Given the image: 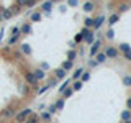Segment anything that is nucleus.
Returning <instances> with one entry per match:
<instances>
[{"label": "nucleus", "instance_id": "473e14b6", "mask_svg": "<svg viewBox=\"0 0 131 123\" xmlns=\"http://www.w3.org/2000/svg\"><path fill=\"white\" fill-rule=\"evenodd\" d=\"M74 43H75V44H79V43H84V35H82L80 31L75 35V38H74Z\"/></svg>", "mask_w": 131, "mask_h": 123}, {"label": "nucleus", "instance_id": "9d476101", "mask_svg": "<svg viewBox=\"0 0 131 123\" xmlns=\"http://www.w3.org/2000/svg\"><path fill=\"white\" fill-rule=\"evenodd\" d=\"M31 31H33L31 22H26V23H23L21 26H20V33H21V35H30Z\"/></svg>", "mask_w": 131, "mask_h": 123}, {"label": "nucleus", "instance_id": "49530a36", "mask_svg": "<svg viewBox=\"0 0 131 123\" xmlns=\"http://www.w3.org/2000/svg\"><path fill=\"white\" fill-rule=\"evenodd\" d=\"M3 22V16H2V12H0V23Z\"/></svg>", "mask_w": 131, "mask_h": 123}, {"label": "nucleus", "instance_id": "bb28decb", "mask_svg": "<svg viewBox=\"0 0 131 123\" xmlns=\"http://www.w3.org/2000/svg\"><path fill=\"white\" fill-rule=\"evenodd\" d=\"M118 51L120 53H126V51H131V46L128 43H120L118 44Z\"/></svg>", "mask_w": 131, "mask_h": 123}, {"label": "nucleus", "instance_id": "f704fd0d", "mask_svg": "<svg viewBox=\"0 0 131 123\" xmlns=\"http://www.w3.org/2000/svg\"><path fill=\"white\" fill-rule=\"evenodd\" d=\"M106 39H113L115 38V31H113V28H110V30H106Z\"/></svg>", "mask_w": 131, "mask_h": 123}, {"label": "nucleus", "instance_id": "f257e3e1", "mask_svg": "<svg viewBox=\"0 0 131 123\" xmlns=\"http://www.w3.org/2000/svg\"><path fill=\"white\" fill-rule=\"evenodd\" d=\"M33 115V108L31 107H25L23 110H20V112H16V115H15V121L16 123H25Z\"/></svg>", "mask_w": 131, "mask_h": 123}, {"label": "nucleus", "instance_id": "72a5a7b5", "mask_svg": "<svg viewBox=\"0 0 131 123\" xmlns=\"http://www.w3.org/2000/svg\"><path fill=\"white\" fill-rule=\"evenodd\" d=\"M36 3H38V0H26L25 2V8H33Z\"/></svg>", "mask_w": 131, "mask_h": 123}, {"label": "nucleus", "instance_id": "f03ea898", "mask_svg": "<svg viewBox=\"0 0 131 123\" xmlns=\"http://www.w3.org/2000/svg\"><path fill=\"white\" fill-rule=\"evenodd\" d=\"M23 74V79H25V82H26L28 85H31V87H38V79L35 77V74H33V71H28V69H25V71L21 72Z\"/></svg>", "mask_w": 131, "mask_h": 123}, {"label": "nucleus", "instance_id": "8fccbe9b", "mask_svg": "<svg viewBox=\"0 0 131 123\" xmlns=\"http://www.w3.org/2000/svg\"><path fill=\"white\" fill-rule=\"evenodd\" d=\"M0 117H2V115H0Z\"/></svg>", "mask_w": 131, "mask_h": 123}, {"label": "nucleus", "instance_id": "5701e85b", "mask_svg": "<svg viewBox=\"0 0 131 123\" xmlns=\"http://www.w3.org/2000/svg\"><path fill=\"white\" fill-rule=\"evenodd\" d=\"M118 20H120V15H118V13H113V15H110L108 18H106V22H108V25H112V26H113Z\"/></svg>", "mask_w": 131, "mask_h": 123}, {"label": "nucleus", "instance_id": "393cba45", "mask_svg": "<svg viewBox=\"0 0 131 123\" xmlns=\"http://www.w3.org/2000/svg\"><path fill=\"white\" fill-rule=\"evenodd\" d=\"M121 82L126 87H131V74H125V76L121 77Z\"/></svg>", "mask_w": 131, "mask_h": 123}, {"label": "nucleus", "instance_id": "c03bdc74", "mask_svg": "<svg viewBox=\"0 0 131 123\" xmlns=\"http://www.w3.org/2000/svg\"><path fill=\"white\" fill-rule=\"evenodd\" d=\"M48 89H51V87H49V85L46 84V85H44V87H41V89L38 90V92H39V94H43V92H46V90H48Z\"/></svg>", "mask_w": 131, "mask_h": 123}, {"label": "nucleus", "instance_id": "f8f14e48", "mask_svg": "<svg viewBox=\"0 0 131 123\" xmlns=\"http://www.w3.org/2000/svg\"><path fill=\"white\" fill-rule=\"evenodd\" d=\"M33 74H35V77L38 80H43L44 77H46V71H43L41 67H36V69H33Z\"/></svg>", "mask_w": 131, "mask_h": 123}, {"label": "nucleus", "instance_id": "7c9ffc66", "mask_svg": "<svg viewBox=\"0 0 131 123\" xmlns=\"http://www.w3.org/2000/svg\"><path fill=\"white\" fill-rule=\"evenodd\" d=\"M72 94H74L72 87H67V89H66L62 94H61V97H62V98H69V97H72Z\"/></svg>", "mask_w": 131, "mask_h": 123}, {"label": "nucleus", "instance_id": "cd10ccee", "mask_svg": "<svg viewBox=\"0 0 131 123\" xmlns=\"http://www.w3.org/2000/svg\"><path fill=\"white\" fill-rule=\"evenodd\" d=\"M30 22H31V23L41 22V12H35V13H31V16H30Z\"/></svg>", "mask_w": 131, "mask_h": 123}, {"label": "nucleus", "instance_id": "6e6552de", "mask_svg": "<svg viewBox=\"0 0 131 123\" xmlns=\"http://www.w3.org/2000/svg\"><path fill=\"white\" fill-rule=\"evenodd\" d=\"M20 53L25 54V56H31L33 54V49H31V46L28 43H20Z\"/></svg>", "mask_w": 131, "mask_h": 123}, {"label": "nucleus", "instance_id": "4be33fe9", "mask_svg": "<svg viewBox=\"0 0 131 123\" xmlns=\"http://www.w3.org/2000/svg\"><path fill=\"white\" fill-rule=\"evenodd\" d=\"M61 67H62L64 71H72V69H74V63H72V61H67V59H66L64 63L61 64Z\"/></svg>", "mask_w": 131, "mask_h": 123}, {"label": "nucleus", "instance_id": "c85d7f7f", "mask_svg": "<svg viewBox=\"0 0 131 123\" xmlns=\"http://www.w3.org/2000/svg\"><path fill=\"white\" fill-rule=\"evenodd\" d=\"M82 87H84V82H82V80H74V84H72V90H74V92H79Z\"/></svg>", "mask_w": 131, "mask_h": 123}, {"label": "nucleus", "instance_id": "58836bf2", "mask_svg": "<svg viewBox=\"0 0 131 123\" xmlns=\"http://www.w3.org/2000/svg\"><path fill=\"white\" fill-rule=\"evenodd\" d=\"M10 35H21V33H20V26H13L12 31H10Z\"/></svg>", "mask_w": 131, "mask_h": 123}, {"label": "nucleus", "instance_id": "c9c22d12", "mask_svg": "<svg viewBox=\"0 0 131 123\" xmlns=\"http://www.w3.org/2000/svg\"><path fill=\"white\" fill-rule=\"evenodd\" d=\"M89 79H90V72H89V71H84V74H82V77H80V80L85 82V80H89Z\"/></svg>", "mask_w": 131, "mask_h": 123}, {"label": "nucleus", "instance_id": "1a4fd4ad", "mask_svg": "<svg viewBox=\"0 0 131 123\" xmlns=\"http://www.w3.org/2000/svg\"><path fill=\"white\" fill-rule=\"evenodd\" d=\"M54 77L57 80H64L66 77H67V71H64L62 67H57L56 71H54Z\"/></svg>", "mask_w": 131, "mask_h": 123}, {"label": "nucleus", "instance_id": "39448f33", "mask_svg": "<svg viewBox=\"0 0 131 123\" xmlns=\"http://www.w3.org/2000/svg\"><path fill=\"white\" fill-rule=\"evenodd\" d=\"M100 48H102V38L100 39H95L92 43V46H90V53H89L90 57H95V54L100 51Z\"/></svg>", "mask_w": 131, "mask_h": 123}, {"label": "nucleus", "instance_id": "4468645a", "mask_svg": "<svg viewBox=\"0 0 131 123\" xmlns=\"http://www.w3.org/2000/svg\"><path fill=\"white\" fill-rule=\"evenodd\" d=\"M84 71H85L84 67L74 69V72H72V80H80V77H82V74H84Z\"/></svg>", "mask_w": 131, "mask_h": 123}, {"label": "nucleus", "instance_id": "0eeeda50", "mask_svg": "<svg viewBox=\"0 0 131 123\" xmlns=\"http://www.w3.org/2000/svg\"><path fill=\"white\" fill-rule=\"evenodd\" d=\"M2 115L3 118H15V115H16V110L13 108V107H5V108L2 110Z\"/></svg>", "mask_w": 131, "mask_h": 123}, {"label": "nucleus", "instance_id": "37998d69", "mask_svg": "<svg viewBox=\"0 0 131 123\" xmlns=\"http://www.w3.org/2000/svg\"><path fill=\"white\" fill-rule=\"evenodd\" d=\"M39 67L43 69V71H48V69H49V64H48V63H41V66H39Z\"/></svg>", "mask_w": 131, "mask_h": 123}, {"label": "nucleus", "instance_id": "6ab92c4d", "mask_svg": "<svg viewBox=\"0 0 131 123\" xmlns=\"http://www.w3.org/2000/svg\"><path fill=\"white\" fill-rule=\"evenodd\" d=\"M20 36H21V35H12L10 38H8L7 44H8V46H13V44H16V43L20 41Z\"/></svg>", "mask_w": 131, "mask_h": 123}, {"label": "nucleus", "instance_id": "ea45409f", "mask_svg": "<svg viewBox=\"0 0 131 123\" xmlns=\"http://www.w3.org/2000/svg\"><path fill=\"white\" fill-rule=\"evenodd\" d=\"M123 57H125L128 63H131V51H126V53H123Z\"/></svg>", "mask_w": 131, "mask_h": 123}, {"label": "nucleus", "instance_id": "2eb2a0df", "mask_svg": "<svg viewBox=\"0 0 131 123\" xmlns=\"http://www.w3.org/2000/svg\"><path fill=\"white\" fill-rule=\"evenodd\" d=\"M0 12H2L3 20H10V18H13V12H12V8H0Z\"/></svg>", "mask_w": 131, "mask_h": 123}, {"label": "nucleus", "instance_id": "412c9836", "mask_svg": "<svg viewBox=\"0 0 131 123\" xmlns=\"http://www.w3.org/2000/svg\"><path fill=\"white\" fill-rule=\"evenodd\" d=\"M54 105H56L57 112H59V110H62V108H64V105H66V98H62V97H59V98H57V100L54 102Z\"/></svg>", "mask_w": 131, "mask_h": 123}, {"label": "nucleus", "instance_id": "b1692460", "mask_svg": "<svg viewBox=\"0 0 131 123\" xmlns=\"http://www.w3.org/2000/svg\"><path fill=\"white\" fill-rule=\"evenodd\" d=\"M84 26L93 30V16H87V18H84Z\"/></svg>", "mask_w": 131, "mask_h": 123}, {"label": "nucleus", "instance_id": "09e8293b", "mask_svg": "<svg viewBox=\"0 0 131 123\" xmlns=\"http://www.w3.org/2000/svg\"><path fill=\"white\" fill-rule=\"evenodd\" d=\"M123 123H131V121H123Z\"/></svg>", "mask_w": 131, "mask_h": 123}, {"label": "nucleus", "instance_id": "4c0bfd02", "mask_svg": "<svg viewBox=\"0 0 131 123\" xmlns=\"http://www.w3.org/2000/svg\"><path fill=\"white\" fill-rule=\"evenodd\" d=\"M67 5H69V7H74V8H75L77 5H79V0H67Z\"/></svg>", "mask_w": 131, "mask_h": 123}, {"label": "nucleus", "instance_id": "aec40b11", "mask_svg": "<svg viewBox=\"0 0 131 123\" xmlns=\"http://www.w3.org/2000/svg\"><path fill=\"white\" fill-rule=\"evenodd\" d=\"M128 10H129V3L123 2V3H120V7H118V12H116V13L121 15V13H125V12H128Z\"/></svg>", "mask_w": 131, "mask_h": 123}, {"label": "nucleus", "instance_id": "9b49d317", "mask_svg": "<svg viewBox=\"0 0 131 123\" xmlns=\"http://www.w3.org/2000/svg\"><path fill=\"white\" fill-rule=\"evenodd\" d=\"M82 10H84L85 13H92V12L95 10V3L87 0V2H84V5H82Z\"/></svg>", "mask_w": 131, "mask_h": 123}, {"label": "nucleus", "instance_id": "79ce46f5", "mask_svg": "<svg viewBox=\"0 0 131 123\" xmlns=\"http://www.w3.org/2000/svg\"><path fill=\"white\" fill-rule=\"evenodd\" d=\"M97 64H98V63H97L95 59H89V67H95Z\"/></svg>", "mask_w": 131, "mask_h": 123}, {"label": "nucleus", "instance_id": "7ed1b4c3", "mask_svg": "<svg viewBox=\"0 0 131 123\" xmlns=\"http://www.w3.org/2000/svg\"><path fill=\"white\" fill-rule=\"evenodd\" d=\"M80 33L84 35V43L85 44H92L93 41H95V31L93 30H90V28H82L80 30Z\"/></svg>", "mask_w": 131, "mask_h": 123}, {"label": "nucleus", "instance_id": "de8ad7c7", "mask_svg": "<svg viewBox=\"0 0 131 123\" xmlns=\"http://www.w3.org/2000/svg\"><path fill=\"white\" fill-rule=\"evenodd\" d=\"M51 2H52V3H54V2H59V0H51Z\"/></svg>", "mask_w": 131, "mask_h": 123}, {"label": "nucleus", "instance_id": "2f4dec72", "mask_svg": "<svg viewBox=\"0 0 131 123\" xmlns=\"http://www.w3.org/2000/svg\"><path fill=\"white\" fill-rule=\"evenodd\" d=\"M25 123H39V117H38V115H35V113H33V115H31V117L28 118V120L25 121Z\"/></svg>", "mask_w": 131, "mask_h": 123}, {"label": "nucleus", "instance_id": "ddd939ff", "mask_svg": "<svg viewBox=\"0 0 131 123\" xmlns=\"http://www.w3.org/2000/svg\"><path fill=\"white\" fill-rule=\"evenodd\" d=\"M95 61L98 64H103V63H106V61H108V57H106V54L103 51H98L97 54H95Z\"/></svg>", "mask_w": 131, "mask_h": 123}, {"label": "nucleus", "instance_id": "f3484780", "mask_svg": "<svg viewBox=\"0 0 131 123\" xmlns=\"http://www.w3.org/2000/svg\"><path fill=\"white\" fill-rule=\"evenodd\" d=\"M41 10L46 12V13H49V12L52 10V2H51V0H46V2H43V5H41Z\"/></svg>", "mask_w": 131, "mask_h": 123}, {"label": "nucleus", "instance_id": "20e7f679", "mask_svg": "<svg viewBox=\"0 0 131 123\" xmlns=\"http://www.w3.org/2000/svg\"><path fill=\"white\" fill-rule=\"evenodd\" d=\"M103 53L106 54V57H108V59H118V57H120V54H121V53L118 51V48H115V46H106V48L103 49Z\"/></svg>", "mask_w": 131, "mask_h": 123}, {"label": "nucleus", "instance_id": "dca6fc26", "mask_svg": "<svg viewBox=\"0 0 131 123\" xmlns=\"http://www.w3.org/2000/svg\"><path fill=\"white\" fill-rule=\"evenodd\" d=\"M120 118H121V121H131V110H128V108L123 110Z\"/></svg>", "mask_w": 131, "mask_h": 123}, {"label": "nucleus", "instance_id": "a18cd8bd", "mask_svg": "<svg viewBox=\"0 0 131 123\" xmlns=\"http://www.w3.org/2000/svg\"><path fill=\"white\" fill-rule=\"evenodd\" d=\"M126 108H128V110H131V97H128V98H126Z\"/></svg>", "mask_w": 131, "mask_h": 123}, {"label": "nucleus", "instance_id": "423d86ee", "mask_svg": "<svg viewBox=\"0 0 131 123\" xmlns=\"http://www.w3.org/2000/svg\"><path fill=\"white\" fill-rule=\"evenodd\" d=\"M106 22V16L105 15H97V16H93V30H98V28H102V25H103Z\"/></svg>", "mask_w": 131, "mask_h": 123}, {"label": "nucleus", "instance_id": "c756f323", "mask_svg": "<svg viewBox=\"0 0 131 123\" xmlns=\"http://www.w3.org/2000/svg\"><path fill=\"white\" fill-rule=\"evenodd\" d=\"M51 118H52V115L49 112H43L39 115V120H43V121H51Z\"/></svg>", "mask_w": 131, "mask_h": 123}, {"label": "nucleus", "instance_id": "a878e982", "mask_svg": "<svg viewBox=\"0 0 131 123\" xmlns=\"http://www.w3.org/2000/svg\"><path fill=\"white\" fill-rule=\"evenodd\" d=\"M75 59H77V51L75 49H69L67 51V61H72L74 63Z\"/></svg>", "mask_w": 131, "mask_h": 123}, {"label": "nucleus", "instance_id": "e433bc0d", "mask_svg": "<svg viewBox=\"0 0 131 123\" xmlns=\"http://www.w3.org/2000/svg\"><path fill=\"white\" fill-rule=\"evenodd\" d=\"M48 112H49V113H51V115H54V113L57 112V108H56V105H54V104H51V105H49V108H48Z\"/></svg>", "mask_w": 131, "mask_h": 123}, {"label": "nucleus", "instance_id": "a211bd4d", "mask_svg": "<svg viewBox=\"0 0 131 123\" xmlns=\"http://www.w3.org/2000/svg\"><path fill=\"white\" fill-rule=\"evenodd\" d=\"M71 80H72V79H64V80H62V84L59 85V89H57V90H59V94H62L67 87H71Z\"/></svg>", "mask_w": 131, "mask_h": 123}, {"label": "nucleus", "instance_id": "a19ab883", "mask_svg": "<svg viewBox=\"0 0 131 123\" xmlns=\"http://www.w3.org/2000/svg\"><path fill=\"white\" fill-rule=\"evenodd\" d=\"M25 2H26V0H15V5L21 8V7H25Z\"/></svg>", "mask_w": 131, "mask_h": 123}]
</instances>
